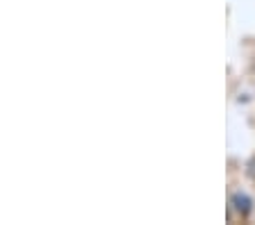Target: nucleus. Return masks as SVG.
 Segmentation results:
<instances>
[{"mask_svg":"<svg viewBox=\"0 0 255 225\" xmlns=\"http://www.w3.org/2000/svg\"><path fill=\"white\" fill-rule=\"evenodd\" d=\"M233 205L239 214H249L251 212V200L246 198V196H242V193H235L233 196Z\"/></svg>","mask_w":255,"mask_h":225,"instance_id":"obj_1","label":"nucleus"}]
</instances>
